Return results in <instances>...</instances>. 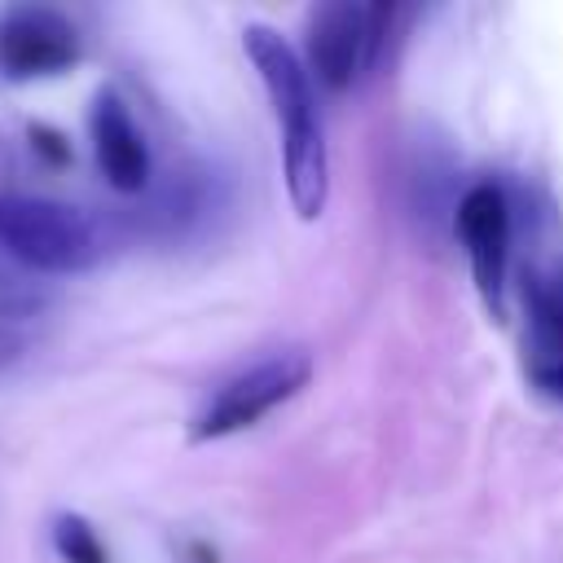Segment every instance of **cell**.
<instances>
[{
	"label": "cell",
	"instance_id": "10",
	"mask_svg": "<svg viewBox=\"0 0 563 563\" xmlns=\"http://www.w3.org/2000/svg\"><path fill=\"white\" fill-rule=\"evenodd\" d=\"M18 356H22V334L0 317V369H4V365H13Z\"/></svg>",
	"mask_w": 563,
	"mask_h": 563
},
{
	"label": "cell",
	"instance_id": "2",
	"mask_svg": "<svg viewBox=\"0 0 563 563\" xmlns=\"http://www.w3.org/2000/svg\"><path fill=\"white\" fill-rule=\"evenodd\" d=\"M101 255L106 233L88 211L40 194H0V260L13 268L66 277L88 273Z\"/></svg>",
	"mask_w": 563,
	"mask_h": 563
},
{
	"label": "cell",
	"instance_id": "8",
	"mask_svg": "<svg viewBox=\"0 0 563 563\" xmlns=\"http://www.w3.org/2000/svg\"><path fill=\"white\" fill-rule=\"evenodd\" d=\"M88 132H92V154L101 176L119 194H141L150 185V145L128 110V101L114 88H101L88 110Z\"/></svg>",
	"mask_w": 563,
	"mask_h": 563
},
{
	"label": "cell",
	"instance_id": "1",
	"mask_svg": "<svg viewBox=\"0 0 563 563\" xmlns=\"http://www.w3.org/2000/svg\"><path fill=\"white\" fill-rule=\"evenodd\" d=\"M242 48L268 92V106L282 132V167H286L290 207L299 211V220H317L330 198V158H325V132H321L308 66L273 26H246Z\"/></svg>",
	"mask_w": 563,
	"mask_h": 563
},
{
	"label": "cell",
	"instance_id": "5",
	"mask_svg": "<svg viewBox=\"0 0 563 563\" xmlns=\"http://www.w3.org/2000/svg\"><path fill=\"white\" fill-rule=\"evenodd\" d=\"M453 224H457V238L466 246L475 290H479L484 308L501 321L506 317V286H510V242H515V216H510L506 189L493 180L471 185L453 211Z\"/></svg>",
	"mask_w": 563,
	"mask_h": 563
},
{
	"label": "cell",
	"instance_id": "9",
	"mask_svg": "<svg viewBox=\"0 0 563 563\" xmlns=\"http://www.w3.org/2000/svg\"><path fill=\"white\" fill-rule=\"evenodd\" d=\"M48 537H53V550L62 554V563H110V554H106L97 528H92L84 515H70V510L53 515Z\"/></svg>",
	"mask_w": 563,
	"mask_h": 563
},
{
	"label": "cell",
	"instance_id": "6",
	"mask_svg": "<svg viewBox=\"0 0 563 563\" xmlns=\"http://www.w3.org/2000/svg\"><path fill=\"white\" fill-rule=\"evenodd\" d=\"M79 26L48 4H9L0 13V75L48 79L79 62Z\"/></svg>",
	"mask_w": 563,
	"mask_h": 563
},
{
	"label": "cell",
	"instance_id": "4",
	"mask_svg": "<svg viewBox=\"0 0 563 563\" xmlns=\"http://www.w3.org/2000/svg\"><path fill=\"white\" fill-rule=\"evenodd\" d=\"M308 378H312V361H308V352H299V347L273 352V356H264V361L238 369V374L224 378V383L207 396V405L194 413L189 440H220V435H233V431L255 427L264 413H273L277 405H286Z\"/></svg>",
	"mask_w": 563,
	"mask_h": 563
},
{
	"label": "cell",
	"instance_id": "3",
	"mask_svg": "<svg viewBox=\"0 0 563 563\" xmlns=\"http://www.w3.org/2000/svg\"><path fill=\"white\" fill-rule=\"evenodd\" d=\"M391 4H321L308 18V40H303V66L308 79H317L330 92L356 88L383 57V44L391 35Z\"/></svg>",
	"mask_w": 563,
	"mask_h": 563
},
{
	"label": "cell",
	"instance_id": "7",
	"mask_svg": "<svg viewBox=\"0 0 563 563\" xmlns=\"http://www.w3.org/2000/svg\"><path fill=\"white\" fill-rule=\"evenodd\" d=\"M523 378L537 396L563 405V255L523 277Z\"/></svg>",
	"mask_w": 563,
	"mask_h": 563
}]
</instances>
